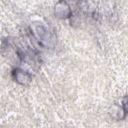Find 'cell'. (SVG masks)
Instances as JSON below:
<instances>
[{
    "label": "cell",
    "mask_w": 128,
    "mask_h": 128,
    "mask_svg": "<svg viewBox=\"0 0 128 128\" xmlns=\"http://www.w3.org/2000/svg\"><path fill=\"white\" fill-rule=\"evenodd\" d=\"M11 75H12L13 80L15 82L21 84V85H27L32 80V75L29 72H27V71H25V70H23L21 68L13 69Z\"/></svg>",
    "instance_id": "7a4b0ae2"
},
{
    "label": "cell",
    "mask_w": 128,
    "mask_h": 128,
    "mask_svg": "<svg viewBox=\"0 0 128 128\" xmlns=\"http://www.w3.org/2000/svg\"><path fill=\"white\" fill-rule=\"evenodd\" d=\"M55 15L58 18H68L71 16L70 7L66 2H59L55 6Z\"/></svg>",
    "instance_id": "3957f363"
},
{
    "label": "cell",
    "mask_w": 128,
    "mask_h": 128,
    "mask_svg": "<svg viewBox=\"0 0 128 128\" xmlns=\"http://www.w3.org/2000/svg\"><path fill=\"white\" fill-rule=\"evenodd\" d=\"M122 112H123L122 119H124L128 115V95L125 96L123 101H122Z\"/></svg>",
    "instance_id": "277c9868"
},
{
    "label": "cell",
    "mask_w": 128,
    "mask_h": 128,
    "mask_svg": "<svg viewBox=\"0 0 128 128\" xmlns=\"http://www.w3.org/2000/svg\"><path fill=\"white\" fill-rule=\"evenodd\" d=\"M31 30H32L31 33L34 35L35 39L42 46L52 47L54 45L55 38L50 33V31L43 25H34L33 27H31Z\"/></svg>",
    "instance_id": "6da1fadb"
}]
</instances>
